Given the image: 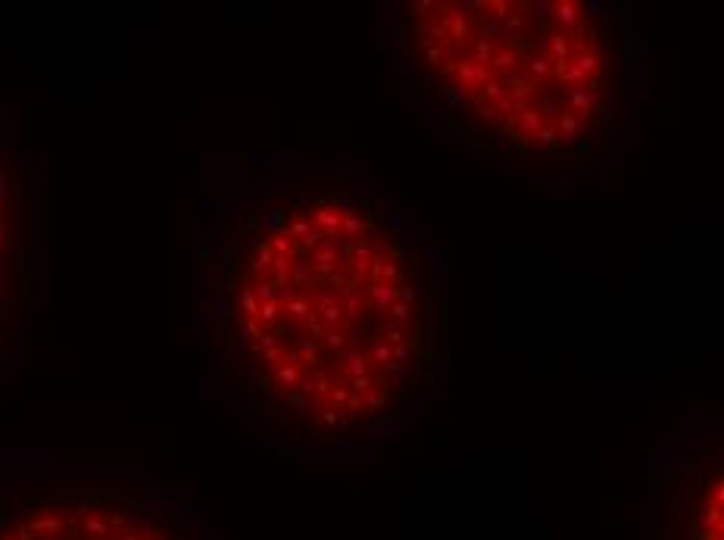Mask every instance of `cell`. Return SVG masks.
Wrapping results in <instances>:
<instances>
[{"label":"cell","instance_id":"6da1fadb","mask_svg":"<svg viewBox=\"0 0 724 540\" xmlns=\"http://www.w3.org/2000/svg\"><path fill=\"white\" fill-rule=\"evenodd\" d=\"M0 540H197V528L153 490L6 487Z\"/></svg>","mask_w":724,"mask_h":540},{"label":"cell","instance_id":"7a4b0ae2","mask_svg":"<svg viewBox=\"0 0 724 540\" xmlns=\"http://www.w3.org/2000/svg\"><path fill=\"white\" fill-rule=\"evenodd\" d=\"M19 178L16 166L10 163V154L0 137V353L6 337V309H10V288H13V266H16V231H19Z\"/></svg>","mask_w":724,"mask_h":540}]
</instances>
